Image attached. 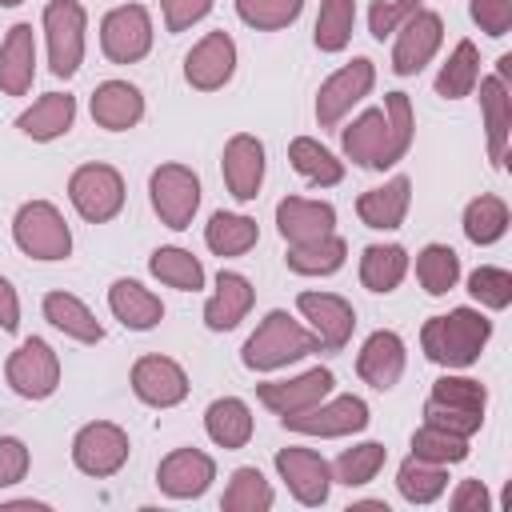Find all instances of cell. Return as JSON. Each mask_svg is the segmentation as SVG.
Returning a JSON list of instances; mask_svg holds the SVG:
<instances>
[{"label":"cell","mask_w":512,"mask_h":512,"mask_svg":"<svg viewBox=\"0 0 512 512\" xmlns=\"http://www.w3.org/2000/svg\"><path fill=\"white\" fill-rule=\"evenodd\" d=\"M492 340V320L480 308H452L444 316H428L420 328V348L432 364L456 372V368H472L480 360V352Z\"/></svg>","instance_id":"6da1fadb"},{"label":"cell","mask_w":512,"mask_h":512,"mask_svg":"<svg viewBox=\"0 0 512 512\" xmlns=\"http://www.w3.org/2000/svg\"><path fill=\"white\" fill-rule=\"evenodd\" d=\"M312 352H320V340L312 336V328L300 324L296 316H288L284 308H272L256 324V332L244 340L240 364L248 372H276V368H288Z\"/></svg>","instance_id":"7a4b0ae2"},{"label":"cell","mask_w":512,"mask_h":512,"mask_svg":"<svg viewBox=\"0 0 512 512\" xmlns=\"http://www.w3.org/2000/svg\"><path fill=\"white\" fill-rule=\"evenodd\" d=\"M12 240L32 260H68L72 256V228L52 200H24L12 216Z\"/></svg>","instance_id":"3957f363"},{"label":"cell","mask_w":512,"mask_h":512,"mask_svg":"<svg viewBox=\"0 0 512 512\" xmlns=\"http://www.w3.org/2000/svg\"><path fill=\"white\" fill-rule=\"evenodd\" d=\"M44 44H48V68L56 80H72L84 64V44H88V12L80 0H48L44 16Z\"/></svg>","instance_id":"277c9868"},{"label":"cell","mask_w":512,"mask_h":512,"mask_svg":"<svg viewBox=\"0 0 512 512\" xmlns=\"http://www.w3.org/2000/svg\"><path fill=\"white\" fill-rule=\"evenodd\" d=\"M124 176L120 168L104 164V160H92V164H80L72 176H68V200L76 208L80 220L88 224H108L124 212Z\"/></svg>","instance_id":"5b68a950"},{"label":"cell","mask_w":512,"mask_h":512,"mask_svg":"<svg viewBox=\"0 0 512 512\" xmlns=\"http://www.w3.org/2000/svg\"><path fill=\"white\" fill-rule=\"evenodd\" d=\"M148 200L164 228L184 232V228H192V216L200 208V176L176 160L156 164L148 176Z\"/></svg>","instance_id":"8992f818"},{"label":"cell","mask_w":512,"mask_h":512,"mask_svg":"<svg viewBox=\"0 0 512 512\" xmlns=\"http://www.w3.org/2000/svg\"><path fill=\"white\" fill-rule=\"evenodd\" d=\"M128 456H132V440L112 420H88L72 436V464H76V472H84L92 480L116 476L128 464Z\"/></svg>","instance_id":"52a82bcc"},{"label":"cell","mask_w":512,"mask_h":512,"mask_svg":"<svg viewBox=\"0 0 512 512\" xmlns=\"http://www.w3.org/2000/svg\"><path fill=\"white\" fill-rule=\"evenodd\" d=\"M4 380L24 400H48L60 388V356L44 336L20 340V348L4 360Z\"/></svg>","instance_id":"ba28073f"},{"label":"cell","mask_w":512,"mask_h":512,"mask_svg":"<svg viewBox=\"0 0 512 512\" xmlns=\"http://www.w3.org/2000/svg\"><path fill=\"white\" fill-rule=\"evenodd\" d=\"M152 40H156V28L144 4H116L100 20V52L112 64H140L152 52Z\"/></svg>","instance_id":"9c48e42d"},{"label":"cell","mask_w":512,"mask_h":512,"mask_svg":"<svg viewBox=\"0 0 512 512\" xmlns=\"http://www.w3.org/2000/svg\"><path fill=\"white\" fill-rule=\"evenodd\" d=\"M368 404L360 396H324L320 404L304 408V412H292V416H280V424L288 432H300V436H320V440H340V436H356L368 428Z\"/></svg>","instance_id":"30bf717a"},{"label":"cell","mask_w":512,"mask_h":512,"mask_svg":"<svg viewBox=\"0 0 512 512\" xmlns=\"http://www.w3.org/2000/svg\"><path fill=\"white\" fill-rule=\"evenodd\" d=\"M372 84H376V64L368 56H352L328 80H320V88H316V120H320V128H336L372 92Z\"/></svg>","instance_id":"8fae6325"},{"label":"cell","mask_w":512,"mask_h":512,"mask_svg":"<svg viewBox=\"0 0 512 512\" xmlns=\"http://www.w3.org/2000/svg\"><path fill=\"white\" fill-rule=\"evenodd\" d=\"M296 312L304 316V324L312 328V336L320 340L324 352L348 348V340H352V332H356V308H352L340 292L308 288V292L296 296Z\"/></svg>","instance_id":"7c38bea8"},{"label":"cell","mask_w":512,"mask_h":512,"mask_svg":"<svg viewBox=\"0 0 512 512\" xmlns=\"http://www.w3.org/2000/svg\"><path fill=\"white\" fill-rule=\"evenodd\" d=\"M276 472L280 480L288 484L292 500L304 504V508H320L328 504V492H332V464L316 452V448H300V444H288L276 452Z\"/></svg>","instance_id":"4fadbf2b"},{"label":"cell","mask_w":512,"mask_h":512,"mask_svg":"<svg viewBox=\"0 0 512 512\" xmlns=\"http://www.w3.org/2000/svg\"><path fill=\"white\" fill-rule=\"evenodd\" d=\"M128 384H132V396L148 408H176L188 400V372L172 360V356H160V352H148L132 364L128 372Z\"/></svg>","instance_id":"5bb4252c"},{"label":"cell","mask_w":512,"mask_h":512,"mask_svg":"<svg viewBox=\"0 0 512 512\" xmlns=\"http://www.w3.org/2000/svg\"><path fill=\"white\" fill-rule=\"evenodd\" d=\"M444 44V20L432 8H420L416 16H408L400 24V32L392 36V72L396 76H416L432 64V56Z\"/></svg>","instance_id":"9a60e30c"},{"label":"cell","mask_w":512,"mask_h":512,"mask_svg":"<svg viewBox=\"0 0 512 512\" xmlns=\"http://www.w3.org/2000/svg\"><path fill=\"white\" fill-rule=\"evenodd\" d=\"M332 392H336V376H332V368H324V364H316V368H308V372H300V376H292V380H264V384H256V400H260L272 416L304 412V408L320 404V400L332 396Z\"/></svg>","instance_id":"2e32d148"},{"label":"cell","mask_w":512,"mask_h":512,"mask_svg":"<svg viewBox=\"0 0 512 512\" xmlns=\"http://www.w3.org/2000/svg\"><path fill=\"white\" fill-rule=\"evenodd\" d=\"M236 76V40L220 28L200 36L184 56V80L196 92H220Z\"/></svg>","instance_id":"e0dca14e"},{"label":"cell","mask_w":512,"mask_h":512,"mask_svg":"<svg viewBox=\"0 0 512 512\" xmlns=\"http://www.w3.org/2000/svg\"><path fill=\"white\" fill-rule=\"evenodd\" d=\"M216 480V460L204 448H172L156 468V488L168 500H200Z\"/></svg>","instance_id":"ac0fdd59"},{"label":"cell","mask_w":512,"mask_h":512,"mask_svg":"<svg viewBox=\"0 0 512 512\" xmlns=\"http://www.w3.org/2000/svg\"><path fill=\"white\" fill-rule=\"evenodd\" d=\"M220 176H224V188H228L232 200L252 204L260 196V184H264V144H260V136H252V132L228 136V144L220 152Z\"/></svg>","instance_id":"d6986e66"},{"label":"cell","mask_w":512,"mask_h":512,"mask_svg":"<svg viewBox=\"0 0 512 512\" xmlns=\"http://www.w3.org/2000/svg\"><path fill=\"white\" fill-rule=\"evenodd\" d=\"M404 364H408V348L404 336L392 328H376L356 352V376L376 392H392L404 376Z\"/></svg>","instance_id":"ffe728a7"},{"label":"cell","mask_w":512,"mask_h":512,"mask_svg":"<svg viewBox=\"0 0 512 512\" xmlns=\"http://www.w3.org/2000/svg\"><path fill=\"white\" fill-rule=\"evenodd\" d=\"M340 148L356 168H372V172L392 168V140H388L384 108H364L348 128H340Z\"/></svg>","instance_id":"44dd1931"},{"label":"cell","mask_w":512,"mask_h":512,"mask_svg":"<svg viewBox=\"0 0 512 512\" xmlns=\"http://www.w3.org/2000/svg\"><path fill=\"white\" fill-rule=\"evenodd\" d=\"M276 232L284 244H308L328 232H336V208L328 200L308 196H284L276 204Z\"/></svg>","instance_id":"7402d4cb"},{"label":"cell","mask_w":512,"mask_h":512,"mask_svg":"<svg viewBox=\"0 0 512 512\" xmlns=\"http://www.w3.org/2000/svg\"><path fill=\"white\" fill-rule=\"evenodd\" d=\"M88 112L96 120V128L104 132H128L144 120V92L128 80H100L92 100H88Z\"/></svg>","instance_id":"603a6c76"},{"label":"cell","mask_w":512,"mask_h":512,"mask_svg":"<svg viewBox=\"0 0 512 512\" xmlns=\"http://www.w3.org/2000/svg\"><path fill=\"white\" fill-rule=\"evenodd\" d=\"M480 88V116H484V132H488V160L496 168L508 164V136H512V84L492 76L476 80Z\"/></svg>","instance_id":"cb8c5ba5"},{"label":"cell","mask_w":512,"mask_h":512,"mask_svg":"<svg viewBox=\"0 0 512 512\" xmlns=\"http://www.w3.org/2000/svg\"><path fill=\"white\" fill-rule=\"evenodd\" d=\"M256 304V288L244 272H224L216 276L212 296L204 300V328L208 332H232Z\"/></svg>","instance_id":"d4e9b609"},{"label":"cell","mask_w":512,"mask_h":512,"mask_svg":"<svg viewBox=\"0 0 512 512\" xmlns=\"http://www.w3.org/2000/svg\"><path fill=\"white\" fill-rule=\"evenodd\" d=\"M36 80V32L32 24H12L0 40V92L28 96Z\"/></svg>","instance_id":"484cf974"},{"label":"cell","mask_w":512,"mask_h":512,"mask_svg":"<svg viewBox=\"0 0 512 512\" xmlns=\"http://www.w3.org/2000/svg\"><path fill=\"white\" fill-rule=\"evenodd\" d=\"M412 208V180L408 176H392L384 180L380 188H368L356 196V216L364 228H376V232H396L404 224Z\"/></svg>","instance_id":"4316f807"},{"label":"cell","mask_w":512,"mask_h":512,"mask_svg":"<svg viewBox=\"0 0 512 512\" xmlns=\"http://www.w3.org/2000/svg\"><path fill=\"white\" fill-rule=\"evenodd\" d=\"M72 124H76V96H68V92H44L32 108H24L16 116L20 136H28L36 144H52V140L68 136Z\"/></svg>","instance_id":"83f0119b"},{"label":"cell","mask_w":512,"mask_h":512,"mask_svg":"<svg viewBox=\"0 0 512 512\" xmlns=\"http://www.w3.org/2000/svg\"><path fill=\"white\" fill-rule=\"evenodd\" d=\"M108 312L128 328V332H152L160 320H164V304L152 288H144L140 280H112L108 288Z\"/></svg>","instance_id":"f1b7e54d"},{"label":"cell","mask_w":512,"mask_h":512,"mask_svg":"<svg viewBox=\"0 0 512 512\" xmlns=\"http://www.w3.org/2000/svg\"><path fill=\"white\" fill-rule=\"evenodd\" d=\"M40 312H44V320L56 328V332H64L68 340H76V344H100L104 340V324L96 320V312L80 300V296H72V292H48L44 300H40Z\"/></svg>","instance_id":"f546056e"},{"label":"cell","mask_w":512,"mask_h":512,"mask_svg":"<svg viewBox=\"0 0 512 512\" xmlns=\"http://www.w3.org/2000/svg\"><path fill=\"white\" fill-rule=\"evenodd\" d=\"M204 432L216 448L224 452H236L252 440L256 432V420H252V408L240 400V396H216L208 408H204Z\"/></svg>","instance_id":"4dcf8cb0"},{"label":"cell","mask_w":512,"mask_h":512,"mask_svg":"<svg viewBox=\"0 0 512 512\" xmlns=\"http://www.w3.org/2000/svg\"><path fill=\"white\" fill-rule=\"evenodd\" d=\"M408 276V248L404 244H368L360 252V284L376 296H388Z\"/></svg>","instance_id":"1f68e13d"},{"label":"cell","mask_w":512,"mask_h":512,"mask_svg":"<svg viewBox=\"0 0 512 512\" xmlns=\"http://www.w3.org/2000/svg\"><path fill=\"white\" fill-rule=\"evenodd\" d=\"M396 492L412 508L436 504L448 492V464H432V460H420V456L408 452V460L396 468Z\"/></svg>","instance_id":"d6a6232c"},{"label":"cell","mask_w":512,"mask_h":512,"mask_svg":"<svg viewBox=\"0 0 512 512\" xmlns=\"http://www.w3.org/2000/svg\"><path fill=\"white\" fill-rule=\"evenodd\" d=\"M260 240V224L244 212H212L204 224V244L216 256H244Z\"/></svg>","instance_id":"836d02e7"},{"label":"cell","mask_w":512,"mask_h":512,"mask_svg":"<svg viewBox=\"0 0 512 512\" xmlns=\"http://www.w3.org/2000/svg\"><path fill=\"white\" fill-rule=\"evenodd\" d=\"M344 260H348V240L336 232L308 240V244H288V256H284L288 272L296 276H332L344 268Z\"/></svg>","instance_id":"e575fe53"},{"label":"cell","mask_w":512,"mask_h":512,"mask_svg":"<svg viewBox=\"0 0 512 512\" xmlns=\"http://www.w3.org/2000/svg\"><path fill=\"white\" fill-rule=\"evenodd\" d=\"M508 224H512V212H508V204H504L500 196H492V192L472 196V200L464 204V216H460V228H464V236H468L476 248H488V244L504 240Z\"/></svg>","instance_id":"d590c367"},{"label":"cell","mask_w":512,"mask_h":512,"mask_svg":"<svg viewBox=\"0 0 512 512\" xmlns=\"http://www.w3.org/2000/svg\"><path fill=\"white\" fill-rule=\"evenodd\" d=\"M148 272L164 288H176V292H200L204 288V264H200V256H192L180 244H160L148 256Z\"/></svg>","instance_id":"8d00e7d4"},{"label":"cell","mask_w":512,"mask_h":512,"mask_svg":"<svg viewBox=\"0 0 512 512\" xmlns=\"http://www.w3.org/2000/svg\"><path fill=\"white\" fill-rule=\"evenodd\" d=\"M480 80V52L472 40H456V48L448 52V60L436 72V96L440 100H464L476 92Z\"/></svg>","instance_id":"74e56055"},{"label":"cell","mask_w":512,"mask_h":512,"mask_svg":"<svg viewBox=\"0 0 512 512\" xmlns=\"http://www.w3.org/2000/svg\"><path fill=\"white\" fill-rule=\"evenodd\" d=\"M288 164H292L308 184H316V188H332V184L344 180V160H336V152L324 148V144L312 140V136H296V140L288 144Z\"/></svg>","instance_id":"f35d334b"},{"label":"cell","mask_w":512,"mask_h":512,"mask_svg":"<svg viewBox=\"0 0 512 512\" xmlns=\"http://www.w3.org/2000/svg\"><path fill=\"white\" fill-rule=\"evenodd\" d=\"M388 464V448L380 440H360L352 448H344L336 460H332V484H344V488H364L376 480V472Z\"/></svg>","instance_id":"ab89813d"},{"label":"cell","mask_w":512,"mask_h":512,"mask_svg":"<svg viewBox=\"0 0 512 512\" xmlns=\"http://www.w3.org/2000/svg\"><path fill=\"white\" fill-rule=\"evenodd\" d=\"M272 504H276V492H272V484L264 480V472L256 464H240L228 476V488L220 496L224 512H268Z\"/></svg>","instance_id":"60d3db41"},{"label":"cell","mask_w":512,"mask_h":512,"mask_svg":"<svg viewBox=\"0 0 512 512\" xmlns=\"http://www.w3.org/2000/svg\"><path fill=\"white\" fill-rule=\"evenodd\" d=\"M416 280L428 296H448L460 284V256L448 244H424L416 252Z\"/></svg>","instance_id":"b9f144b4"},{"label":"cell","mask_w":512,"mask_h":512,"mask_svg":"<svg viewBox=\"0 0 512 512\" xmlns=\"http://www.w3.org/2000/svg\"><path fill=\"white\" fill-rule=\"evenodd\" d=\"M356 28V0H320L316 12V28H312V44L320 52H344Z\"/></svg>","instance_id":"7bdbcfd3"},{"label":"cell","mask_w":512,"mask_h":512,"mask_svg":"<svg viewBox=\"0 0 512 512\" xmlns=\"http://www.w3.org/2000/svg\"><path fill=\"white\" fill-rule=\"evenodd\" d=\"M412 456L420 460H432V464H460L468 460V436H456V432H444L436 424H420L408 440Z\"/></svg>","instance_id":"ee69618b"},{"label":"cell","mask_w":512,"mask_h":512,"mask_svg":"<svg viewBox=\"0 0 512 512\" xmlns=\"http://www.w3.org/2000/svg\"><path fill=\"white\" fill-rule=\"evenodd\" d=\"M428 400L444 404V408H460V412H488V388L472 376H456V372H444L440 380H432V392Z\"/></svg>","instance_id":"f6af8a7d"},{"label":"cell","mask_w":512,"mask_h":512,"mask_svg":"<svg viewBox=\"0 0 512 512\" xmlns=\"http://www.w3.org/2000/svg\"><path fill=\"white\" fill-rule=\"evenodd\" d=\"M304 12V0H236V16L256 32H280L296 24Z\"/></svg>","instance_id":"bcb514c9"},{"label":"cell","mask_w":512,"mask_h":512,"mask_svg":"<svg viewBox=\"0 0 512 512\" xmlns=\"http://www.w3.org/2000/svg\"><path fill=\"white\" fill-rule=\"evenodd\" d=\"M468 296L488 308V312H504L512 304V272L496 268V264H480L468 272Z\"/></svg>","instance_id":"7dc6e473"},{"label":"cell","mask_w":512,"mask_h":512,"mask_svg":"<svg viewBox=\"0 0 512 512\" xmlns=\"http://www.w3.org/2000/svg\"><path fill=\"white\" fill-rule=\"evenodd\" d=\"M384 116H388V140H392V164H400L412 148V100L408 92H384Z\"/></svg>","instance_id":"c3c4849f"},{"label":"cell","mask_w":512,"mask_h":512,"mask_svg":"<svg viewBox=\"0 0 512 512\" xmlns=\"http://www.w3.org/2000/svg\"><path fill=\"white\" fill-rule=\"evenodd\" d=\"M424 0H372L368 8V32L372 40H392L408 16H416Z\"/></svg>","instance_id":"681fc988"},{"label":"cell","mask_w":512,"mask_h":512,"mask_svg":"<svg viewBox=\"0 0 512 512\" xmlns=\"http://www.w3.org/2000/svg\"><path fill=\"white\" fill-rule=\"evenodd\" d=\"M468 16L492 40L512 32V0H468Z\"/></svg>","instance_id":"f907efd6"},{"label":"cell","mask_w":512,"mask_h":512,"mask_svg":"<svg viewBox=\"0 0 512 512\" xmlns=\"http://www.w3.org/2000/svg\"><path fill=\"white\" fill-rule=\"evenodd\" d=\"M424 424H436L444 432H456V436H476L484 428V416L480 412H460V408H444L436 400H424Z\"/></svg>","instance_id":"816d5d0a"},{"label":"cell","mask_w":512,"mask_h":512,"mask_svg":"<svg viewBox=\"0 0 512 512\" xmlns=\"http://www.w3.org/2000/svg\"><path fill=\"white\" fill-rule=\"evenodd\" d=\"M28 464H32V452L20 436H0V488H12L28 476Z\"/></svg>","instance_id":"f5cc1de1"},{"label":"cell","mask_w":512,"mask_h":512,"mask_svg":"<svg viewBox=\"0 0 512 512\" xmlns=\"http://www.w3.org/2000/svg\"><path fill=\"white\" fill-rule=\"evenodd\" d=\"M216 0H160V16H164V28L168 32H184L192 24H200L208 12H212Z\"/></svg>","instance_id":"db71d44e"},{"label":"cell","mask_w":512,"mask_h":512,"mask_svg":"<svg viewBox=\"0 0 512 512\" xmlns=\"http://www.w3.org/2000/svg\"><path fill=\"white\" fill-rule=\"evenodd\" d=\"M448 508L452 512H488L492 508V496H488L484 480H460L456 492L448 496Z\"/></svg>","instance_id":"11a10c76"},{"label":"cell","mask_w":512,"mask_h":512,"mask_svg":"<svg viewBox=\"0 0 512 512\" xmlns=\"http://www.w3.org/2000/svg\"><path fill=\"white\" fill-rule=\"evenodd\" d=\"M20 328V292L8 276H0V332H16Z\"/></svg>","instance_id":"9f6ffc18"},{"label":"cell","mask_w":512,"mask_h":512,"mask_svg":"<svg viewBox=\"0 0 512 512\" xmlns=\"http://www.w3.org/2000/svg\"><path fill=\"white\" fill-rule=\"evenodd\" d=\"M348 512H388V504H384V500H360V504H352Z\"/></svg>","instance_id":"6f0895ef"},{"label":"cell","mask_w":512,"mask_h":512,"mask_svg":"<svg viewBox=\"0 0 512 512\" xmlns=\"http://www.w3.org/2000/svg\"><path fill=\"white\" fill-rule=\"evenodd\" d=\"M496 76H500V80H508V84H512V56H508V52H504V56H500V60H496Z\"/></svg>","instance_id":"680465c9"},{"label":"cell","mask_w":512,"mask_h":512,"mask_svg":"<svg viewBox=\"0 0 512 512\" xmlns=\"http://www.w3.org/2000/svg\"><path fill=\"white\" fill-rule=\"evenodd\" d=\"M16 4H24V0H0V8H16Z\"/></svg>","instance_id":"91938a15"}]
</instances>
